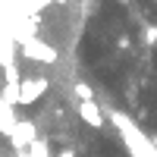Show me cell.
Wrapping results in <instances>:
<instances>
[{"instance_id":"cell-1","label":"cell","mask_w":157,"mask_h":157,"mask_svg":"<svg viewBox=\"0 0 157 157\" xmlns=\"http://www.w3.org/2000/svg\"><path fill=\"white\" fill-rule=\"evenodd\" d=\"M110 120H113V126L120 129V135H123V145L132 151V157H157V148L151 145V141L138 132V126L129 120L126 113H116V110H110Z\"/></svg>"},{"instance_id":"cell-2","label":"cell","mask_w":157,"mask_h":157,"mask_svg":"<svg viewBox=\"0 0 157 157\" xmlns=\"http://www.w3.org/2000/svg\"><path fill=\"white\" fill-rule=\"evenodd\" d=\"M19 50H22V57L25 60H35V63H44V66H54V63L60 60L57 54V47L54 44H47L44 38H19Z\"/></svg>"},{"instance_id":"cell-3","label":"cell","mask_w":157,"mask_h":157,"mask_svg":"<svg viewBox=\"0 0 157 157\" xmlns=\"http://www.w3.org/2000/svg\"><path fill=\"white\" fill-rule=\"evenodd\" d=\"M47 88L50 82L44 75H35V78H22V101H19V107H32L35 101H41L47 94Z\"/></svg>"},{"instance_id":"cell-4","label":"cell","mask_w":157,"mask_h":157,"mask_svg":"<svg viewBox=\"0 0 157 157\" xmlns=\"http://www.w3.org/2000/svg\"><path fill=\"white\" fill-rule=\"evenodd\" d=\"M75 110H78V116H82L85 126H91V129H104V110L98 107V101H78Z\"/></svg>"},{"instance_id":"cell-5","label":"cell","mask_w":157,"mask_h":157,"mask_svg":"<svg viewBox=\"0 0 157 157\" xmlns=\"http://www.w3.org/2000/svg\"><path fill=\"white\" fill-rule=\"evenodd\" d=\"M0 101H3L10 110L19 107V101H22V82L19 85H3V88H0Z\"/></svg>"},{"instance_id":"cell-6","label":"cell","mask_w":157,"mask_h":157,"mask_svg":"<svg viewBox=\"0 0 157 157\" xmlns=\"http://www.w3.org/2000/svg\"><path fill=\"white\" fill-rule=\"evenodd\" d=\"M72 91H75V98H78V101H94V88H91L88 82H75Z\"/></svg>"},{"instance_id":"cell-7","label":"cell","mask_w":157,"mask_h":157,"mask_svg":"<svg viewBox=\"0 0 157 157\" xmlns=\"http://www.w3.org/2000/svg\"><path fill=\"white\" fill-rule=\"evenodd\" d=\"M141 38H145V44H148V47H157V25H145Z\"/></svg>"},{"instance_id":"cell-8","label":"cell","mask_w":157,"mask_h":157,"mask_svg":"<svg viewBox=\"0 0 157 157\" xmlns=\"http://www.w3.org/2000/svg\"><path fill=\"white\" fill-rule=\"evenodd\" d=\"M57 157H75V151H60Z\"/></svg>"},{"instance_id":"cell-9","label":"cell","mask_w":157,"mask_h":157,"mask_svg":"<svg viewBox=\"0 0 157 157\" xmlns=\"http://www.w3.org/2000/svg\"><path fill=\"white\" fill-rule=\"evenodd\" d=\"M154 3H157V0H154Z\"/></svg>"}]
</instances>
